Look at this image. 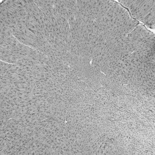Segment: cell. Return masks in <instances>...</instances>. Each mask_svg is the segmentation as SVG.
<instances>
[{"mask_svg":"<svg viewBox=\"0 0 155 155\" xmlns=\"http://www.w3.org/2000/svg\"><path fill=\"white\" fill-rule=\"evenodd\" d=\"M131 16L145 26L155 29V0H119Z\"/></svg>","mask_w":155,"mask_h":155,"instance_id":"6da1fadb","label":"cell"}]
</instances>
